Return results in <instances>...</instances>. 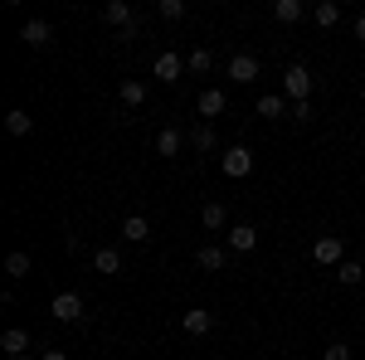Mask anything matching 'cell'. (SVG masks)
<instances>
[{
    "label": "cell",
    "mask_w": 365,
    "mask_h": 360,
    "mask_svg": "<svg viewBox=\"0 0 365 360\" xmlns=\"http://www.w3.org/2000/svg\"><path fill=\"white\" fill-rule=\"evenodd\" d=\"M93 273H103V277H117V273H122V253H117L113 244H103V249L93 253Z\"/></svg>",
    "instance_id": "12"
},
{
    "label": "cell",
    "mask_w": 365,
    "mask_h": 360,
    "mask_svg": "<svg viewBox=\"0 0 365 360\" xmlns=\"http://www.w3.org/2000/svg\"><path fill=\"white\" fill-rule=\"evenodd\" d=\"M185 68H190V73H210V68H215V54H210V49H190V54H185Z\"/></svg>",
    "instance_id": "24"
},
{
    "label": "cell",
    "mask_w": 365,
    "mask_h": 360,
    "mask_svg": "<svg viewBox=\"0 0 365 360\" xmlns=\"http://www.w3.org/2000/svg\"><path fill=\"white\" fill-rule=\"evenodd\" d=\"M312 258H317L322 268H341V263H346V234H322V239L312 244Z\"/></svg>",
    "instance_id": "2"
},
{
    "label": "cell",
    "mask_w": 365,
    "mask_h": 360,
    "mask_svg": "<svg viewBox=\"0 0 365 360\" xmlns=\"http://www.w3.org/2000/svg\"><path fill=\"white\" fill-rule=\"evenodd\" d=\"M103 25L122 34V29L137 25V15H132V5H127V0H108V5H103Z\"/></svg>",
    "instance_id": "5"
},
{
    "label": "cell",
    "mask_w": 365,
    "mask_h": 360,
    "mask_svg": "<svg viewBox=\"0 0 365 360\" xmlns=\"http://www.w3.org/2000/svg\"><path fill=\"white\" fill-rule=\"evenodd\" d=\"M39 360H68V351H58V346H49V351H39Z\"/></svg>",
    "instance_id": "30"
},
{
    "label": "cell",
    "mask_w": 365,
    "mask_h": 360,
    "mask_svg": "<svg viewBox=\"0 0 365 360\" xmlns=\"http://www.w3.org/2000/svg\"><path fill=\"white\" fill-rule=\"evenodd\" d=\"M0 351H5V360H10V356H29V331H25V326L0 331Z\"/></svg>",
    "instance_id": "11"
},
{
    "label": "cell",
    "mask_w": 365,
    "mask_h": 360,
    "mask_svg": "<svg viewBox=\"0 0 365 360\" xmlns=\"http://www.w3.org/2000/svg\"><path fill=\"white\" fill-rule=\"evenodd\" d=\"M146 93H151V88L141 83V78H127V83H122V103H127V108H141Z\"/></svg>",
    "instance_id": "23"
},
{
    "label": "cell",
    "mask_w": 365,
    "mask_h": 360,
    "mask_svg": "<svg viewBox=\"0 0 365 360\" xmlns=\"http://www.w3.org/2000/svg\"><path fill=\"white\" fill-rule=\"evenodd\" d=\"M287 117H292L297 127H307V122L317 117V112H312V103H292V112H287Z\"/></svg>",
    "instance_id": "28"
},
{
    "label": "cell",
    "mask_w": 365,
    "mask_h": 360,
    "mask_svg": "<svg viewBox=\"0 0 365 360\" xmlns=\"http://www.w3.org/2000/svg\"><path fill=\"white\" fill-rule=\"evenodd\" d=\"M161 20H185V0H156Z\"/></svg>",
    "instance_id": "27"
},
{
    "label": "cell",
    "mask_w": 365,
    "mask_h": 360,
    "mask_svg": "<svg viewBox=\"0 0 365 360\" xmlns=\"http://www.w3.org/2000/svg\"><path fill=\"white\" fill-rule=\"evenodd\" d=\"M302 15H307L302 0H273V20H278V25H297Z\"/></svg>",
    "instance_id": "17"
},
{
    "label": "cell",
    "mask_w": 365,
    "mask_h": 360,
    "mask_svg": "<svg viewBox=\"0 0 365 360\" xmlns=\"http://www.w3.org/2000/svg\"><path fill=\"white\" fill-rule=\"evenodd\" d=\"M225 73H229V83H253L263 68H258V58H253V54H234Z\"/></svg>",
    "instance_id": "7"
},
{
    "label": "cell",
    "mask_w": 365,
    "mask_h": 360,
    "mask_svg": "<svg viewBox=\"0 0 365 360\" xmlns=\"http://www.w3.org/2000/svg\"><path fill=\"white\" fill-rule=\"evenodd\" d=\"M312 83H317V78L307 73V63H292V68L282 73V98H287V103H312Z\"/></svg>",
    "instance_id": "1"
},
{
    "label": "cell",
    "mask_w": 365,
    "mask_h": 360,
    "mask_svg": "<svg viewBox=\"0 0 365 360\" xmlns=\"http://www.w3.org/2000/svg\"><path fill=\"white\" fill-rule=\"evenodd\" d=\"M180 73H185V58L180 54H156V63H151V78L156 83H175Z\"/></svg>",
    "instance_id": "6"
},
{
    "label": "cell",
    "mask_w": 365,
    "mask_h": 360,
    "mask_svg": "<svg viewBox=\"0 0 365 360\" xmlns=\"http://www.w3.org/2000/svg\"><path fill=\"white\" fill-rule=\"evenodd\" d=\"M49 317L54 322H83V292H54Z\"/></svg>",
    "instance_id": "3"
},
{
    "label": "cell",
    "mask_w": 365,
    "mask_h": 360,
    "mask_svg": "<svg viewBox=\"0 0 365 360\" xmlns=\"http://www.w3.org/2000/svg\"><path fill=\"white\" fill-rule=\"evenodd\" d=\"M190 146H195V151H215V146H220V137H215V122H200V127H190Z\"/></svg>",
    "instance_id": "20"
},
{
    "label": "cell",
    "mask_w": 365,
    "mask_h": 360,
    "mask_svg": "<svg viewBox=\"0 0 365 360\" xmlns=\"http://www.w3.org/2000/svg\"><path fill=\"white\" fill-rule=\"evenodd\" d=\"M220 166H225V175H229V180H244V175L253 170V151H249V146H225Z\"/></svg>",
    "instance_id": "4"
},
{
    "label": "cell",
    "mask_w": 365,
    "mask_h": 360,
    "mask_svg": "<svg viewBox=\"0 0 365 360\" xmlns=\"http://www.w3.org/2000/svg\"><path fill=\"white\" fill-rule=\"evenodd\" d=\"M195 263L205 273H220V268H225V249H220V244H205V249L195 253Z\"/></svg>",
    "instance_id": "22"
},
{
    "label": "cell",
    "mask_w": 365,
    "mask_h": 360,
    "mask_svg": "<svg viewBox=\"0 0 365 360\" xmlns=\"http://www.w3.org/2000/svg\"><path fill=\"white\" fill-rule=\"evenodd\" d=\"M20 39H25L29 49H44V44L54 39V29H49V20H25V25H20Z\"/></svg>",
    "instance_id": "10"
},
{
    "label": "cell",
    "mask_w": 365,
    "mask_h": 360,
    "mask_svg": "<svg viewBox=\"0 0 365 360\" xmlns=\"http://www.w3.org/2000/svg\"><path fill=\"white\" fill-rule=\"evenodd\" d=\"M225 88H205V93H200V117H205V122H215V117H220V112H225Z\"/></svg>",
    "instance_id": "15"
},
{
    "label": "cell",
    "mask_w": 365,
    "mask_h": 360,
    "mask_svg": "<svg viewBox=\"0 0 365 360\" xmlns=\"http://www.w3.org/2000/svg\"><path fill=\"white\" fill-rule=\"evenodd\" d=\"M5 132H10V137H29V132H34V117H29L25 108H10L5 112Z\"/></svg>",
    "instance_id": "18"
},
{
    "label": "cell",
    "mask_w": 365,
    "mask_h": 360,
    "mask_svg": "<svg viewBox=\"0 0 365 360\" xmlns=\"http://www.w3.org/2000/svg\"><path fill=\"white\" fill-rule=\"evenodd\" d=\"M322 360H351V346H346V341H331V346L322 351Z\"/></svg>",
    "instance_id": "29"
},
{
    "label": "cell",
    "mask_w": 365,
    "mask_h": 360,
    "mask_svg": "<svg viewBox=\"0 0 365 360\" xmlns=\"http://www.w3.org/2000/svg\"><path fill=\"white\" fill-rule=\"evenodd\" d=\"M122 239H127V244H151V220L127 215V220H122Z\"/></svg>",
    "instance_id": "14"
},
{
    "label": "cell",
    "mask_w": 365,
    "mask_h": 360,
    "mask_svg": "<svg viewBox=\"0 0 365 360\" xmlns=\"http://www.w3.org/2000/svg\"><path fill=\"white\" fill-rule=\"evenodd\" d=\"M180 151H185V132H180V127H161V132H156V156H180Z\"/></svg>",
    "instance_id": "8"
},
{
    "label": "cell",
    "mask_w": 365,
    "mask_h": 360,
    "mask_svg": "<svg viewBox=\"0 0 365 360\" xmlns=\"http://www.w3.org/2000/svg\"><path fill=\"white\" fill-rule=\"evenodd\" d=\"M180 326H185V336H210V326H215V317H210L205 307H190V312L180 317Z\"/></svg>",
    "instance_id": "13"
},
{
    "label": "cell",
    "mask_w": 365,
    "mask_h": 360,
    "mask_svg": "<svg viewBox=\"0 0 365 360\" xmlns=\"http://www.w3.org/2000/svg\"><path fill=\"white\" fill-rule=\"evenodd\" d=\"M229 249L234 253H253L258 249V229H253V224H229Z\"/></svg>",
    "instance_id": "9"
},
{
    "label": "cell",
    "mask_w": 365,
    "mask_h": 360,
    "mask_svg": "<svg viewBox=\"0 0 365 360\" xmlns=\"http://www.w3.org/2000/svg\"><path fill=\"white\" fill-rule=\"evenodd\" d=\"M356 39H361V44H365V15H361V20H356Z\"/></svg>",
    "instance_id": "31"
},
{
    "label": "cell",
    "mask_w": 365,
    "mask_h": 360,
    "mask_svg": "<svg viewBox=\"0 0 365 360\" xmlns=\"http://www.w3.org/2000/svg\"><path fill=\"white\" fill-rule=\"evenodd\" d=\"M336 277H341V282H346V287H356V282H361V277H365V263H356V258H346V263H341V268H336Z\"/></svg>",
    "instance_id": "25"
},
{
    "label": "cell",
    "mask_w": 365,
    "mask_h": 360,
    "mask_svg": "<svg viewBox=\"0 0 365 360\" xmlns=\"http://www.w3.org/2000/svg\"><path fill=\"white\" fill-rule=\"evenodd\" d=\"M5 273H10V277H29V253L15 249L10 258H5Z\"/></svg>",
    "instance_id": "26"
},
{
    "label": "cell",
    "mask_w": 365,
    "mask_h": 360,
    "mask_svg": "<svg viewBox=\"0 0 365 360\" xmlns=\"http://www.w3.org/2000/svg\"><path fill=\"white\" fill-rule=\"evenodd\" d=\"M200 224H205L210 234H220V229H225V224H229V210H225V205H220V200H210V205L200 210Z\"/></svg>",
    "instance_id": "19"
},
{
    "label": "cell",
    "mask_w": 365,
    "mask_h": 360,
    "mask_svg": "<svg viewBox=\"0 0 365 360\" xmlns=\"http://www.w3.org/2000/svg\"><path fill=\"white\" fill-rule=\"evenodd\" d=\"M10 360H39V356H34V351H29V356H10Z\"/></svg>",
    "instance_id": "32"
},
{
    "label": "cell",
    "mask_w": 365,
    "mask_h": 360,
    "mask_svg": "<svg viewBox=\"0 0 365 360\" xmlns=\"http://www.w3.org/2000/svg\"><path fill=\"white\" fill-rule=\"evenodd\" d=\"M312 20H317L322 29L341 25V5H336V0H322V5H312Z\"/></svg>",
    "instance_id": "21"
},
{
    "label": "cell",
    "mask_w": 365,
    "mask_h": 360,
    "mask_svg": "<svg viewBox=\"0 0 365 360\" xmlns=\"http://www.w3.org/2000/svg\"><path fill=\"white\" fill-rule=\"evenodd\" d=\"M287 98H282V93H263V98H258V117H268V122H278V117H287Z\"/></svg>",
    "instance_id": "16"
}]
</instances>
